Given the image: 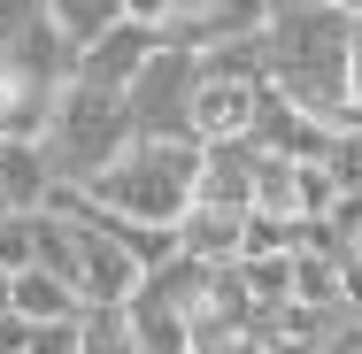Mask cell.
I'll return each mask as SVG.
<instances>
[{"instance_id": "6da1fadb", "label": "cell", "mask_w": 362, "mask_h": 354, "mask_svg": "<svg viewBox=\"0 0 362 354\" xmlns=\"http://www.w3.org/2000/svg\"><path fill=\"white\" fill-rule=\"evenodd\" d=\"M355 23L339 0H316V8H293V16H270V85L300 100L308 116H347L355 85H347V54H355Z\"/></svg>"}, {"instance_id": "7a4b0ae2", "label": "cell", "mask_w": 362, "mask_h": 354, "mask_svg": "<svg viewBox=\"0 0 362 354\" xmlns=\"http://www.w3.org/2000/svg\"><path fill=\"white\" fill-rule=\"evenodd\" d=\"M85 193L116 216H154V223H177V216L201 201V139L193 131H139L108 170L85 177Z\"/></svg>"}, {"instance_id": "3957f363", "label": "cell", "mask_w": 362, "mask_h": 354, "mask_svg": "<svg viewBox=\"0 0 362 354\" xmlns=\"http://www.w3.org/2000/svg\"><path fill=\"white\" fill-rule=\"evenodd\" d=\"M132 139H139V116H132V100H124L116 85H93V77H70V85H62L54 124H47V154H54L62 177L85 185L93 170H108Z\"/></svg>"}, {"instance_id": "277c9868", "label": "cell", "mask_w": 362, "mask_h": 354, "mask_svg": "<svg viewBox=\"0 0 362 354\" xmlns=\"http://www.w3.org/2000/svg\"><path fill=\"white\" fill-rule=\"evenodd\" d=\"M193 93H201V47H177V39H162L154 62L124 85L139 131H193ZM193 139H201V131H193Z\"/></svg>"}, {"instance_id": "5b68a950", "label": "cell", "mask_w": 362, "mask_h": 354, "mask_svg": "<svg viewBox=\"0 0 362 354\" xmlns=\"http://www.w3.org/2000/svg\"><path fill=\"white\" fill-rule=\"evenodd\" d=\"M162 39H170L162 23L124 16V23H108L93 47H77V77H93V85H116V93H124V85H132L146 62H154V47H162Z\"/></svg>"}, {"instance_id": "8992f818", "label": "cell", "mask_w": 362, "mask_h": 354, "mask_svg": "<svg viewBox=\"0 0 362 354\" xmlns=\"http://www.w3.org/2000/svg\"><path fill=\"white\" fill-rule=\"evenodd\" d=\"M262 93H270V77H216V70H201V93H193V131H201V139L255 131Z\"/></svg>"}, {"instance_id": "52a82bcc", "label": "cell", "mask_w": 362, "mask_h": 354, "mask_svg": "<svg viewBox=\"0 0 362 354\" xmlns=\"http://www.w3.org/2000/svg\"><path fill=\"white\" fill-rule=\"evenodd\" d=\"M54 100H62L54 77H31V70H16V62H0V139H47Z\"/></svg>"}, {"instance_id": "ba28073f", "label": "cell", "mask_w": 362, "mask_h": 354, "mask_svg": "<svg viewBox=\"0 0 362 354\" xmlns=\"http://www.w3.org/2000/svg\"><path fill=\"white\" fill-rule=\"evenodd\" d=\"M177 239H185V254H201V262H239L247 208H231V201H193V208L177 216Z\"/></svg>"}, {"instance_id": "9c48e42d", "label": "cell", "mask_w": 362, "mask_h": 354, "mask_svg": "<svg viewBox=\"0 0 362 354\" xmlns=\"http://www.w3.org/2000/svg\"><path fill=\"white\" fill-rule=\"evenodd\" d=\"M54 185H62V170H54L47 139H0V193L16 208H47Z\"/></svg>"}, {"instance_id": "30bf717a", "label": "cell", "mask_w": 362, "mask_h": 354, "mask_svg": "<svg viewBox=\"0 0 362 354\" xmlns=\"http://www.w3.org/2000/svg\"><path fill=\"white\" fill-rule=\"evenodd\" d=\"M132 324H139V354H177V347H193V316H185L170 293H154L146 278H139V293H132Z\"/></svg>"}, {"instance_id": "8fae6325", "label": "cell", "mask_w": 362, "mask_h": 354, "mask_svg": "<svg viewBox=\"0 0 362 354\" xmlns=\"http://www.w3.org/2000/svg\"><path fill=\"white\" fill-rule=\"evenodd\" d=\"M77 324H85V354H139L132 300H85V308H77Z\"/></svg>"}, {"instance_id": "7c38bea8", "label": "cell", "mask_w": 362, "mask_h": 354, "mask_svg": "<svg viewBox=\"0 0 362 354\" xmlns=\"http://www.w3.org/2000/svg\"><path fill=\"white\" fill-rule=\"evenodd\" d=\"M47 8H54V23L70 31L77 47H93L108 23H124V0H47Z\"/></svg>"}, {"instance_id": "4fadbf2b", "label": "cell", "mask_w": 362, "mask_h": 354, "mask_svg": "<svg viewBox=\"0 0 362 354\" xmlns=\"http://www.w3.org/2000/svg\"><path fill=\"white\" fill-rule=\"evenodd\" d=\"M293 254H300V247L239 254V270H247V285H255V300H293Z\"/></svg>"}, {"instance_id": "5bb4252c", "label": "cell", "mask_w": 362, "mask_h": 354, "mask_svg": "<svg viewBox=\"0 0 362 354\" xmlns=\"http://www.w3.org/2000/svg\"><path fill=\"white\" fill-rule=\"evenodd\" d=\"M39 262V208H8L0 216V270H31Z\"/></svg>"}, {"instance_id": "9a60e30c", "label": "cell", "mask_w": 362, "mask_h": 354, "mask_svg": "<svg viewBox=\"0 0 362 354\" xmlns=\"http://www.w3.org/2000/svg\"><path fill=\"white\" fill-rule=\"evenodd\" d=\"M324 162L339 170V185H347V193H362V124H339V139H332Z\"/></svg>"}, {"instance_id": "2e32d148", "label": "cell", "mask_w": 362, "mask_h": 354, "mask_svg": "<svg viewBox=\"0 0 362 354\" xmlns=\"http://www.w3.org/2000/svg\"><path fill=\"white\" fill-rule=\"evenodd\" d=\"M31 347H39V316L0 308V354H31Z\"/></svg>"}, {"instance_id": "e0dca14e", "label": "cell", "mask_w": 362, "mask_h": 354, "mask_svg": "<svg viewBox=\"0 0 362 354\" xmlns=\"http://www.w3.org/2000/svg\"><path fill=\"white\" fill-rule=\"evenodd\" d=\"M124 16H146V23H162V16H170V0H124Z\"/></svg>"}, {"instance_id": "ac0fdd59", "label": "cell", "mask_w": 362, "mask_h": 354, "mask_svg": "<svg viewBox=\"0 0 362 354\" xmlns=\"http://www.w3.org/2000/svg\"><path fill=\"white\" fill-rule=\"evenodd\" d=\"M347 85H355V100H362V23H355V54H347Z\"/></svg>"}, {"instance_id": "d6986e66", "label": "cell", "mask_w": 362, "mask_h": 354, "mask_svg": "<svg viewBox=\"0 0 362 354\" xmlns=\"http://www.w3.org/2000/svg\"><path fill=\"white\" fill-rule=\"evenodd\" d=\"M293 8H316V0H270V16H293Z\"/></svg>"}, {"instance_id": "ffe728a7", "label": "cell", "mask_w": 362, "mask_h": 354, "mask_svg": "<svg viewBox=\"0 0 362 354\" xmlns=\"http://www.w3.org/2000/svg\"><path fill=\"white\" fill-rule=\"evenodd\" d=\"M339 8H347V16H362V0H339Z\"/></svg>"}, {"instance_id": "44dd1931", "label": "cell", "mask_w": 362, "mask_h": 354, "mask_svg": "<svg viewBox=\"0 0 362 354\" xmlns=\"http://www.w3.org/2000/svg\"><path fill=\"white\" fill-rule=\"evenodd\" d=\"M8 208H16V201H8V193H0V216H8Z\"/></svg>"}]
</instances>
